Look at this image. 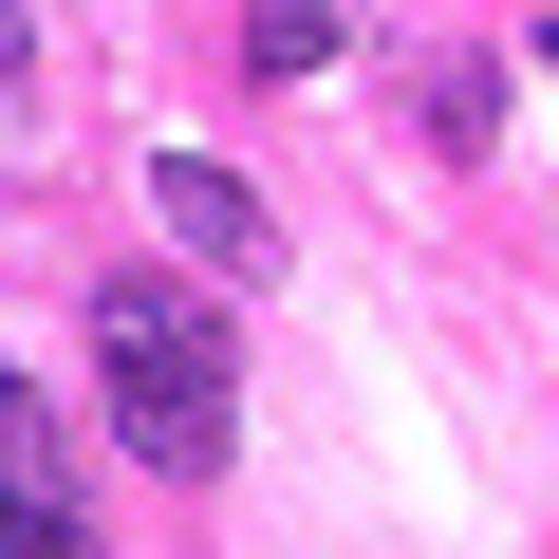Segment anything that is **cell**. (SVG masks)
Here are the masks:
<instances>
[{"label":"cell","instance_id":"3957f363","mask_svg":"<svg viewBox=\"0 0 559 559\" xmlns=\"http://www.w3.org/2000/svg\"><path fill=\"white\" fill-rule=\"evenodd\" d=\"M150 224H168L187 261H224V280H261V187H242L224 150H150Z\"/></svg>","mask_w":559,"mask_h":559},{"label":"cell","instance_id":"6da1fadb","mask_svg":"<svg viewBox=\"0 0 559 559\" xmlns=\"http://www.w3.org/2000/svg\"><path fill=\"white\" fill-rule=\"evenodd\" d=\"M94 373H112V448L131 466H168V485H205L224 466V336H205V299L187 280H150V261H112L94 280Z\"/></svg>","mask_w":559,"mask_h":559},{"label":"cell","instance_id":"277c9868","mask_svg":"<svg viewBox=\"0 0 559 559\" xmlns=\"http://www.w3.org/2000/svg\"><path fill=\"white\" fill-rule=\"evenodd\" d=\"M411 112H429V150H448V168H485V150H503V75H485V57H429V75H411Z\"/></svg>","mask_w":559,"mask_h":559},{"label":"cell","instance_id":"5b68a950","mask_svg":"<svg viewBox=\"0 0 559 559\" xmlns=\"http://www.w3.org/2000/svg\"><path fill=\"white\" fill-rule=\"evenodd\" d=\"M242 57H261V75H318V57H355V0H242Z\"/></svg>","mask_w":559,"mask_h":559},{"label":"cell","instance_id":"8992f818","mask_svg":"<svg viewBox=\"0 0 559 559\" xmlns=\"http://www.w3.org/2000/svg\"><path fill=\"white\" fill-rule=\"evenodd\" d=\"M0 75H20V20H0Z\"/></svg>","mask_w":559,"mask_h":559},{"label":"cell","instance_id":"7a4b0ae2","mask_svg":"<svg viewBox=\"0 0 559 559\" xmlns=\"http://www.w3.org/2000/svg\"><path fill=\"white\" fill-rule=\"evenodd\" d=\"M0 559H94V522H75V466H57V411L0 373Z\"/></svg>","mask_w":559,"mask_h":559}]
</instances>
